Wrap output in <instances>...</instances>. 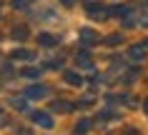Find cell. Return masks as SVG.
Returning a JSON list of instances; mask_svg holds the SVG:
<instances>
[{"label": "cell", "instance_id": "cell-1", "mask_svg": "<svg viewBox=\"0 0 148 135\" xmlns=\"http://www.w3.org/2000/svg\"><path fill=\"white\" fill-rule=\"evenodd\" d=\"M50 90H48L45 85H30L28 90H25V98H30V100H40V98H45Z\"/></svg>", "mask_w": 148, "mask_h": 135}, {"label": "cell", "instance_id": "cell-2", "mask_svg": "<svg viewBox=\"0 0 148 135\" xmlns=\"http://www.w3.org/2000/svg\"><path fill=\"white\" fill-rule=\"evenodd\" d=\"M33 123L40 128H45V130H50L53 128V118L48 115V113H33Z\"/></svg>", "mask_w": 148, "mask_h": 135}, {"label": "cell", "instance_id": "cell-3", "mask_svg": "<svg viewBox=\"0 0 148 135\" xmlns=\"http://www.w3.org/2000/svg\"><path fill=\"white\" fill-rule=\"evenodd\" d=\"M86 10L90 13V18H106V8L95 5V3H86Z\"/></svg>", "mask_w": 148, "mask_h": 135}, {"label": "cell", "instance_id": "cell-4", "mask_svg": "<svg viewBox=\"0 0 148 135\" xmlns=\"http://www.w3.org/2000/svg\"><path fill=\"white\" fill-rule=\"evenodd\" d=\"M38 43L43 45V48H53L55 43H58V38L50 35V33H43V35H38Z\"/></svg>", "mask_w": 148, "mask_h": 135}, {"label": "cell", "instance_id": "cell-5", "mask_svg": "<svg viewBox=\"0 0 148 135\" xmlns=\"http://www.w3.org/2000/svg\"><path fill=\"white\" fill-rule=\"evenodd\" d=\"M63 75H65V83H68V85H83V78H80L78 73L68 70V73H63Z\"/></svg>", "mask_w": 148, "mask_h": 135}, {"label": "cell", "instance_id": "cell-6", "mask_svg": "<svg viewBox=\"0 0 148 135\" xmlns=\"http://www.w3.org/2000/svg\"><path fill=\"white\" fill-rule=\"evenodd\" d=\"M13 60H33V53L25 48H18L15 53H13Z\"/></svg>", "mask_w": 148, "mask_h": 135}, {"label": "cell", "instance_id": "cell-7", "mask_svg": "<svg viewBox=\"0 0 148 135\" xmlns=\"http://www.w3.org/2000/svg\"><path fill=\"white\" fill-rule=\"evenodd\" d=\"M13 38L15 40H25L28 38V28H25V25H15V28H13Z\"/></svg>", "mask_w": 148, "mask_h": 135}, {"label": "cell", "instance_id": "cell-8", "mask_svg": "<svg viewBox=\"0 0 148 135\" xmlns=\"http://www.w3.org/2000/svg\"><path fill=\"white\" fill-rule=\"evenodd\" d=\"M75 63H78L80 68H90V65H93V63H90V58H88V53H86V50L75 55Z\"/></svg>", "mask_w": 148, "mask_h": 135}, {"label": "cell", "instance_id": "cell-9", "mask_svg": "<svg viewBox=\"0 0 148 135\" xmlns=\"http://www.w3.org/2000/svg\"><path fill=\"white\" fill-rule=\"evenodd\" d=\"M53 110L55 113H70V110H73V105H70V103H63V100H55V103H53Z\"/></svg>", "mask_w": 148, "mask_h": 135}, {"label": "cell", "instance_id": "cell-10", "mask_svg": "<svg viewBox=\"0 0 148 135\" xmlns=\"http://www.w3.org/2000/svg\"><path fill=\"white\" fill-rule=\"evenodd\" d=\"M131 58H133V60H143V58H146V48H143V45L131 48Z\"/></svg>", "mask_w": 148, "mask_h": 135}, {"label": "cell", "instance_id": "cell-11", "mask_svg": "<svg viewBox=\"0 0 148 135\" xmlns=\"http://www.w3.org/2000/svg\"><path fill=\"white\" fill-rule=\"evenodd\" d=\"M80 38H83V43H86V45H90V43H95V33L93 30H80Z\"/></svg>", "mask_w": 148, "mask_h": 135}, {"label": "cell", "instance_id": "cell-12", "mask_svg": "<svg viewBox=\"0 0 148 135\" xmlns=\"http://www.w3.org/2000/svg\"><path fill=\"white\" fill-rule=\"evenodd\" d=\"M20 75H23V78H38V75H40V68H23Z\"/></svg>", "mask_w": 148, "mask_h": 135}, {"label": "cell", "instance_id": "cell-13", "mask_svg": "<svg viewBox=\"0 0 148 135\" xmlns=\"http://www.w3.org/2000/svg\"><path fill=\"white\" fill-rule=\"evenodd\" d=\"M10 105H13L15 110H23V108H25V100H23V98H10Z\"/></svg>", "mask_w": 148, "mask_h": 135}, {"label": "cell", "instance_id": "cell-14", "mask_svg": "<svg viewBox=\"0 0 148 135\" xmlns=\"http://www.w3.org/2000/svg\"><path fill=\"white\" fill-rule=\"evenodd\" d=\"M88 128H90V120H80L75 125V133H88Z\"/></svg>", "mask_w": 148, "mask_h": 135}, {"label": "cell", "instance_id": "cell-15", "mask_svg": "<svg viewBox=\"0 0 148 135\" xmlns=\"http://www.w3.org/2000/svg\"><path fill=\"white\" fill-rule=\"evenodd\" d=\"M30 3H33V0H13V8H15V10H23V8H28Z\"/></svg>", "mask_w": 148, "mask_h": 135}, {"label": "cell", "instance_id": "cell-16", "mask_svg": "<svg viewBox=\"0 0 148 135\" xmlns=\"http://www.w3.org/2000/svg\"><path fill=\"white\" fill-rule=\"evenodd\" d=\"M18 135H30V130L28 128H18Z\"/></svg>", "mask_w": 148, "mask_h": 135}, {"label": "cell", "instance_id": "cell-17", "mask_svg": "<svg viewBox=\"0 0 148 135\" xmlns=\"http://www.w3.org/2000/svg\"><path fill=\"white\" fill-rule=\"evenodd\" d=\"M60 3H63V5H68V8H70V5H73L75 0H60Z\"/></svg>", "mask_w": 148, "mask_h": 135}, {"label": "cell", "instance_id": "cell-18", "mask_svg": "<svg viewBox=\"0 0 148 135\" xmlns=\"http://www.w3.org/2000/svg\"><path fill=\"white\" fill-rule=\"evenodd\" d=\"M146 113H148V100H146Z\"/></svg>", "mask_w": 148, "mask_h": 135}, {"label": "cell", "instance_id": "cell-19", "mask_svg": "<svg viewBox=\"0 0 148 135\" xmlns=\"http://www.w3.org/2000/svg\"><path fill=\"white\" fill-rule=\"evenodd\" d=\"M0 8H3V3H0Z\"/></svg>", "mask_w": 148, "mask_h": 135}, {"label": "cell", "instance_id": "cell-20", "mask_svg": "<svg viewBox=\"0 0 148 135\" xmlns=\"http://www.w3.org/2000/svg\"><path fill=\"white\" fill-rule=\"evenodd\" d=\"M146 45H148V40H146Z\"/></svg>", "mask_w": 148, "mask_h": 135}]
</instances>
